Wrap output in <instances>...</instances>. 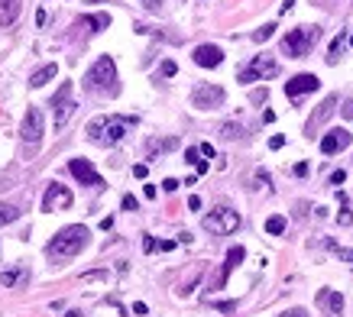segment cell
I'll use <instances>...</instances> for the list:
<instances>
[{
	"label": "cell",
	"instance_id": "obj_15",
	"mask_svg": "<svg viewBox=\"0 0 353 317\" xmlns=\"http://www.w3.org/2000/svg\"><path fill=\"white\" fill-rule=\"evenodd\" d=\"M246 259V249L243 246H230L227 249V259H224V269H220V275H217V288H224L227 285V278H230V272L240 266V262Z\"/></svg>",
	"mask_w": 353,
	"mask_h": 317
},
{
	"label": "cell",
	"instance_id": "obj_44",
	"mask_svg": "<svg viewBox=\"0 0 353 317\" xmlns=\"http://www.w3.org/2000/svg\"><path fill=\"white\" fill-rule=\"evenodd\" d=\"M133 314H139V317H143V314H149V307H146L143 301H136V304H133Z\"/></svg>",
	"mask_w": 353,
	"mask_h": 317
},
{
	"label": "cell",
	"instance_id": "obj_17",
	"mask_svg": "<svg viewBox=\"0 0 353 317\" xmlns=\"http://www.w3.org/2000/svg\"><path fill=\"white\" fill-rule=\"evenodd\" d=\"M317 304H328L334 317H337V314H343V295H340V292H331V288H321V292H317Z\"/></svg>",
	"mask_w": 353,
	"mask_h": 317
},
{
	"label": "cell",
	"instance_id": "obj_40",
	"mask_svg": "<svg viewBox=\"0 0 353 317\" xmlns=\"http://www.w3.org/2000/svg\"><path fill=\"white\" fill-rule=\"evenodd\" d=\"M343 178H347V172H343V169L334 172V175H331V184H343Z\"/></svg>",
	"mask_w": 353,
	"mask_h": 317
},
{
	"label": "cell",
	"instance_id": "obj_6",
	"mask_svg": "<svg viewBox=\"0 0 353 317\" xmlns=\"http://www.w3.org/2000/svg\"><path fill=\"white\" fill-rule=\"evenodd\" d=\"M224 101H227V94H224L220 84L198 81L195 87H191V107H198V110H217Z\"/></svg>",
	"mask_w": 353,
	"mask_h": 317
},
{
	"label": "cell",
	"instance_id": "obj_11",
	"mask_svg": "<svg viewBox=\"0 0 353 317\" xmlns=\"http://www.w3.org/2000/svg\"><path fill=\"white\" fill-rule=\"evenodd\" d=\"M72 191H68L65 188V184H49V188H46V195H42V210H49V214H52V210H68V207H72Z\"/></svg>",
	"mask_w": 353,
	"mask_h": 317
},
{
	"label": "cell",
	"instance_id": "obj_34",
	"mask_svg": "<svg viewBox=\"0 0 353 317\" xmlns=\"http://www.w3.org/2000/svg\"><path fill=\"white\" fill-rule=\"evenodd\" d=\"M198 152H201V149H185V162L198 165V162H201V158H198Z\"/></svg>",
	"mask_w": 353,
	"mask_h": 317
},
{
	"label": "cell",
	"instance_id": "obj_9",
	"mask_svg": "<svg viewBox=\"0 0 353 317\" xmlns=\"http://www.w3.org/2000/svg\"><path fill=\"white\" fill-rule=\"evenodd\" d=\"M42 130H46V126H42V110L39 107H30V110H26V117H23V130H20V139H23V146L30 149V152L39 146Z\"/></svg>",
	"mask_w": 353,
	"mask_h": 317
},
{
	"label": "cell",
	"instance_id": "obj_2",
	"mask_svg": "<svg viewBox=\"0 0 353 317\" xmlns=\"http://www.w3.org/2000/svg\"><path fill=\"white\" fill-rule=\"evenodd\" d=\"M87 240H91V230L81 224H72V227H62V230L49 240L46 252L52 259H75L78 252L87 246Z\"/></svg>",
	"mask_w": 353,
	"mask_h": 317
},
{
	"label": "cell",
	"instance_id": "obj_29",
	"mask_svg": "<svg viewBox=\"0 0 353 317\" xmlns=\"http://www.w3.org/2000/svg\"><path fill=\"white\" fill-rule=\"evenodd\" d=\"M175 72H179V65H175V61H172V58H165V61H162V65H159V75H162V78H172Z\"/></svg>",
	"mask_w": 353,
	"mask_h": 317
},
{
	"label": "cell",
	"instance_id": "obj_39",
	"mask_svg": "<svg viewBox=\"0 0 353 317\" xmlns=\"http://www.w3.org/2000/svg\"><path fill=\"white\" fill-rule=\"evenodd\" d=\"M198 149H201V155H208V158H214V146H211V143H201Z\"/></svg>",
	"mask_w": 353,
	"mask_h": 317
},
{
	"label": "cell",
	"instance_id": "obj_51",
	"mask_svg": "<svg viewBox=\"0 0 353 317\" xmlns=\"http://www.w3.org/2000/svg\"><path fill=\"white\" fill-rule=\"evenodd\" d=\"M350 49H353V36H350Z\"/></svg>",
	"mask_w": 353,
	"mask_h": 317
},
{
	"label": "cell",
	"instance_id": "obj_25",
	"mask_svg": "<svg viewBox=\"0 0 353 317\" xmlns=\"http://www.w3.org/2000/svg\"><path fill=\"white\" fill-rule=\"evenodd\" d=\"M16 217H20V207H13V204H0V227L13 224Z\"/></svg>",
	"mask_w": 353,
	"mask_h": 317
},
{
	"label": "cell",
	"instance_id": "obj_43",
	"mask_svg": "<svg viewBox=\"0 0 353 317\" xmlns=\"http://www.w3.org/2000/svg\"><path fill=\"white\" fill-rule=\"evenodd\" d=\"M179 184H182V181H175V178H165V181H162V188H165V191H175Z\"/></svg>",
	"mask_w": 353,
	"mask_h": 317
},
{
	"label": "cell",
	"instance_id": "obj_47",
	"mask_svg": "<svg viewBox=\"0 0 353 317\" xmlns=\"http://www.w3.org/2000/svg\"><path fill=\"white\" fill-rule=\"evenodd\" d=\"M143 195H146L149 201H153V198H156V184H146V188H143Z\"/></svg>",
	"mask_w": 353,
	"mask_h": 317
},
{
	"label": "cell",
	"instance_id": "obj_36",
	"mask_svg": "<svg viewBox=\"0 0 353 317\" xmlns=\"http://www.w3.org/2000/svg\"><path fill=\"white\" fill-rule=\"evenodd\" d=\"M279 317H308L305 307H292V311H285V314H279Z\"/></svg>",
	"mask_w": 353,
	"mask_h": 317
},
{
	"label": "cell",
	"instance_id": "obj_31",
	"mask_svg": "<svg viewBox=\"0 0 353 317\" xmlns=\"http://www.w3.org/2000/svg\"><path fill=\"white\" fill-rule=\"evenodd\" d=\"M139 4H143L149 13H159V10H162V0H139Z\"/></svg>",
	"mask_w": 353,
	"mask_h": 317
},
{
	"label": "cell",
	"instance_id": "obj_42",
	"mask_svg": "<svg viewBox=\"0 0 353 317\" xmlns=\"http://www.w3.org/2000/svg\"><path fill=\"white\" fill-rule=\"evenodd\" d=\"M295 175H298V178H305V175H308V162H298L295 165Z\"/></svg>",
	"mask_w": 353,
	"mask_h": 317
},
{
	"label": "cell",
	"instance_id": "obj_14",
	"mask_svg": "<svg viewBox=\"0 0 353 317\" xmlns=\"http://www.w3.org/2000/svg\"><path fill=\"white\" fill-rule=\"evenodd\" d=\"M191 58H195V65H201V68H217L220 61H224V49L204 42V46H198L195 52H191Z\"/></svg>",
	"mask_w": 353,
	"mask_h": 317
},
{
	"label": "cell",
	"instance_id": "obj_1",
	"mask_svg": "<svg viewBox=\"0 0 353 317\" xmlns=\"http://www.w3.org/2000/svg\"><path fill=\"white\" fill-rule=\"evenodd\" d=\"M81 84H84V91H91V94L117 98L120 94V81H117V65H113V58L110 55H98V61L84 72Z\"/></svg>",
	"mask_w": 353,
	"mask_h": 317
},
{
	"label": "cell",
	"instance_id": "obj_35",
	"mask_svg": "<svg viewBox=\"0 0 353 317\" xmlns=\"http://www.w3.org/2000/svg\"><path fill=\"white\" fill-rule=\"evenodd\" d=\"M340 113H343V120H353V101H343Z\"/></svg>",
	"mask_w": 353,
	"mask_h": 317
},
{
	"label": "cell",
	"instance_id": "obj_37",
	"mask_svg": "<svg viewBox=\"0 0 353 317\" xmlns=\"http://www.w3.org/2000/svg\"><path fill=\"white\" fill-rule=\"evenodd\" d=\"M143 249H146V252H156V249H159V243L153 240V236H146V240H143Z\"/></svg>",
	"mask_w": 353,
	"mask_h": 317
},
{
	"label": "cell",
	"instance_id": "obj_41",
	"mask_svg": "<svg viewBox=\"0 0 353 317\" xmlns=\"http://www.w3.org/2000/svg\"><path fill=\"white\" fill-rule=\"evenodd\" d=\"M146 172H149V169H146L143 162H139V165H133V175H136V178H146Z\"/></svg>",
	"mask_w": 353,
	"mask_h": 317
},
{
	"label": "cell",
	"instance_id": "obj_19",
	"mask_svg": "<svg viewBox=\"0 0 353 317\" xmlns=\"http://www.w3.org/2000/svg\"><path fill=\"white\" fill-rule=\"evenodd\" d=\"M55 75H58V65H42V68H36V72L30 75V87H42V84H49Z\"/></svg>",
	"mask_w": 353,
	"mask_h": 317
},
{
	"label": "cell",
	"instance_id": "obj_32",
	"mask_svg": "<svg viewBox=\"0 0 353 317\" xmlns=\"http://www.w3.org/2000/svg\"><path fill=\"white\" fill-rule=\"evenodd\" d=\"M266 98H269V91H266V87H259V91H253V94H250V101H253V104H262Z\"/></svg>",
	"mask_w": 353,
	"mask_h": 317
},
{
	"label": "cell",
	"instance_id": "obj_18",
	"mask_svg": "<svg viewBox=\"0 0 353 317\" xmlns=\"http://www.w3.org/2000/svg\"><path fill=\"white\" fill-rule=\"evenodd\" d=\"M20 16V0H0V26H13Z\"/></svg>",
	"mask_w": 353,
	"mask_h": 317
},
{
	"label": "cell",
	"instance_id": "obj_20",
	"mask_svg": "<svg viewBox=\"0 0 353 317\" xmlns=\"http://www.w3.org/2000/svg\"><path fill=\"white\" fill-rule=\"evenodd\" d=\"M175 146H179V139H175V136H169V139H149V143H146V152H149V158H153L156 152H172Z\"/></svg>",
	"mask_w": 353,
	"mask_h": 317
},
{
	"label": "cell",
	"instance_id": "obj_12",
	"mask_svg": "<svg viewBox=\"0 0 353 317\" xmlns=\"http://www.w3.org/2000/svg\"><path fill=\"white\" fill-rule=\"evenodd\" d=\"M68 172H72L81 184H87V188H104V178L91 165V158H72V162H68Z\"/></svg>",
	"mask_w": 353,
	"mask_h": 317
},
{
	"label": "cell",
	"instance_id": "obj_4",
	"mask_svg": "<svg viewBox=\"0 0 353 317\" xmlns=\"http://www.w3.org/2000/svg\"><path fill=\"white\" fill-rule=\"evenodd\" d=\"M321 39V26H298V29H288L285 39H282V52L288 58H305L308 52L314 49V42Z\"/></svg>",
	"mask_w": 353,
	"mask_h": 317
},
{
	"label": "cell",
	"instance_id": "obj_48",
	"mask_svg": "<svg viewBox=\"0 0 353 317\" xmlns=\"http://www.w3.org/2000/svg\"><path fill=\"white\" fill-rule=\"evenodd\" d=\"M159 249H162V252H169V249H175V243H172V240H162V243H159Z\"/></svg>",
	"mask_w": 353,
	"mask_h": 317
},
{
	"label": "cell",
	"instance_id": "obj_28",
	"mask_svg": "<svg viewBox=\"0 0 353 317\" xmlns=\"http://www.w3.org/2000/svg\"><path fill=\"white\" fill-rule=\"evenodd\" d=\"M84 285H91V281H107V269H94V272H84L81 275Z\"/></svg>",
	"mask_w": 353,
	"mask_h": 317
},
{
	"label": "cell",
	"instance_id": "obj_30",
	"mask_svg": "<svg viewBox=\"0 0 353 317\" xmlns=\"http://www.w3.org/2000/svg\"><path fill=\"white\" fill-rule=\"evenodd\" d=\"M334 252H337V259H343V262H353V249H343V246H334V243H328Z\"/></svg>",
	"mask_w": 353,
	"mask_h": 317
},
{
	"label": "cell",
	"instance_id": "obj_13",
	"mask_svg": "<svg viewBox=\"0 0 353 317\" xmlns=\"http://www.w3.org/2000/svg\"><path fill=\"white\" fill-rule=\"evenodd\" d=\"M350 143H353V133H350V130H331V133L321 136V152H324V155H337V152H343Z\"/></svg>",
	"mask_w": 353,
	"mask_h": 317
},
{
	"label": "cell",
	"instance_id": "obj_27",
	"mask_svg": "<svg viewBox=\"0 0 353 317\" xmlns=\"http://www.w3.org/2000/svg\"><path fill=\"white\" fill-rule=\"evenodd\" d=\"M272 33H276V23H266V26H259V29L253 33V42H266V39H272Z\"/></svg>",
	"mask_w": 353,
	"mask_h": 317
},
{
	"label": "cell",
	"instance_id": "obj_50",
	"mask_svg": "<svg viewBox=\"0 0 353 317\" xmlns=\"http://www.w3.org/2000/svg\"><path fill=\"white\" fill-rule=\"evenodd\" d=\"M65 317H81V311H68V314H65Z\"/></svg>",
	"mask_w": 353,
	"mask_h": 317
},
{
	"label": "cell",
	"instance_id": "obj_26",
	"mask_svg": "<svg viewBox=\"0 0 353 317\" xmlns=\"http://www.w3.org/2000/svg\"><path fill=\"white\" fill-rule=\"evenodd\" d=\"M282 230H285V217H282V214H276V217L266 220V233H269V236H279Z\"/></svg>",
	"mask_w": 353,
	"mask_h": 317
},
{
	"label": "cell",
	"instance_id": "obj_8",
	"mask_svg": "<svg viewBox=\"0 0 353 317\" xmlns=\"http://www.w3.org/2000/svg\"><path fill=\"white\" fill-rule=\"evenodd\" d=\"M237 227H240V214H237V210H230V207H217L214 214H208V217H204V230L217 233V236L233 233Z\"/></svg>",
	"mask_w": 353,
	"mask_h": 317
},
{
	"label": "cell",
	"instance_id": "obj_22",
	"mask_svg": "<svg viewBox=\"0 0 353 317\" xmlns=\"http://www.w3.org/2000/svg\"><path fill=\"white\" fill-rule=\"evenodd\" d=\"M26 278V269H7V272H0V285L4 288H13L16 281H23Z\"/></svg>",
	"mask_w": 353,
	"mask_h": 317
},
{
	"label": "cell",
	"instance_id": "obj_45",
	"mask_svg": "<svg viewBox=\"0 0 353 317\" xmlns=\"http://www.w3.org/2000/svg\"><path fill=\"white\" fill-rule=\"evenodd\" d=\"M198 207H201V198L191 195V198H188V210H198Z\"/></svg>",
	"mask_w": 353,
	"mask_h": 317
},
{
	"label": "cell",
	"instance_id": "obj_38",
	"mask_svg": "<svg viewBox=\"0 0 353 317\" xmlns=\"http://www.w3.org/2000/svg\"><path fill=\"white\" fill-rule=\"evenodd\" d=\"M282 146H285V136H272L269 139V149H282Z\"/></svg>",
	"mask_w": 353,
	"mask_h": 317
},
{
	"label": "cell",
	"instance_id": "obj_7",
	"mask_svg": "<svg viewBox=\"0 0 353 317\" xmlns=\"http://www.w3.org/2000/svg\"><path fill=\"white\" fill-rule=\"evenodd\" d=\"M49 104H52V117H55V130H62L68 120H72V113L78 107V104L72 101V81H62L58 91H55V98H52Z\"/></svg>",
	"mask_w": 353,
	"mask_h": 317
},
{
	"label": "cell",
	"instance_id": "obj_49",
	"mask_svg": "<svg viewBox=\"0 0 353 317\" xmlns=\"http://www.w3.org/2000/svg\"><path fill=\"white\" fill-rule=\"evenodd\" d=\"M84 4H110V0H84Z\"/></svg>",
	"mask_w": 353,
	"mask_h": 317
},
{
	"label": "cell",
	"instance_id": "obj_46",
	"mask_svg": "<svg viewBox=\"0 0 353 317\" xmlns=\"http://www.w3.org/2000/svg\"><path fill=\"white\" fill-rule=\"evenodd\" d=\"M295 7V0H282V7H279V13H288Z\"/></svg>",
	"mask_w": 353,
	"mask_h": 317
},
{
	"label": "cell",
	"instance_id": "obj_23",
	"mask_svg": "<svg viewBox=\"0 0 353 317\" xmlns=\"http://www.w3.org/2000/svg\"><path fill=\"white\" fill-rule=\"evenodd\" d=\"M217 133H220V139H240L246 130L240 126V123H220L217 126Z\"/></svg>",
	"mask_w": 353,
	"mask_h": 317
},
{
	"label": "cell",
	"instance_id": "obj_16",
	"mask_svg": "<svg viewBox=\"0 0 353 317\" xmlns=\"http://www.w3.org/2000/svg\"><path fill=\"white\" fill-rule=\"evenodd\" d=\"M334 107H337V98H334V94H331V98H324V104H321V107H317V110L311 113V120H308V126H305V130H308V136H314V130H317L324 120L331 117V113H334Z\"/></svg>",
	"mask_w": 353,
	"mask_h": 317
},
{
	"label": "cell",
	"instance_id": "obj_10",
	"mask_svg": "<svg viewBox=\"0 0 353 317\" xmlns=\"http://www.w3.org/2000/svg\"><path fill=\"white\" fill-rule=\"evenodd\" d=\"M321 87V78L317 75H295V78H288L285 81V98L288 101H302L305 94H311V91H317Z\"/></svg>",
	"mask_w": 353,
	"mask_h": 317
},
{
	"label": "cell",
	"instance_id": "obj_5",
	"mask_svg": "<svg viewBox=\"0 0 353 317\" xmlns=\"http://www.w3.org/2000/svg\"><path fill=\"white\" fill-rule=\"evenodd\" d=\"M279 75V61L272 55H253L250 65H243L237 72V81L240 84H253V81H269V78Z\"/></svg>",
	"mask_w": 353,
	"mask_h": 317
},
{
	"label": "cell",
	"instance_id": "obj_24",
	"mask_svg": "<svg viewBox=\"0 0 353 317\" xmlns=\"http://www.w3.org/2000/svg\"><path fill=\"white\" fill-rule=\"evenodd\" d=\"M343 42H347V33H340V36L331 42V52H328V61H331V65H337V58H340V52H343Z\"/></svg>",
	"mask_w": 353,
	"mask_h": 317
},
{
	"label": "cell",
	"instance_id": "obj_21",
	"mask_svg": "<svg viewBox=\"0 0 353 317\" xmlns=\"http://www.w3.org/2000/svg\"><path fill=\"white\" fill-rule=\"evenodd\" d=\"M81 26H91L94 33L107 29L110 26V13H94V16H81Z\"/></svg>",
	"mask_w": 353,
	"mask_h": 317
},
{
	"label": "cell",
	"instance_id": "obj_3",
	"mask_svg": "<svg viewBox=\"0 0 353 317\" xmlns=\"http://www.w3.org/2000/svg\"><path fill=\"white\" fill-rule=\"evenodd\" d=\"M130 126H136V117H98L87 123V139L98 146H117Z\"/></svg>",
	"mask_w": 353,
	"mask_h": 317
},
{
	"label": "cell",
	"instance_id": "obj_33",
	"mask_svg": "<svg viewBox=\"0 0 353 317\" xmlns=\"http://www.w3.org/2000/svg\"><path fill=\"white\" fill-rule=\"evenodd\" d=\"M136 207H139V201L133 195H123V210H136Z\"/></svg>",
	"mask_w": 353,
	"mask_h": 317
}]
</instances>
